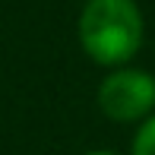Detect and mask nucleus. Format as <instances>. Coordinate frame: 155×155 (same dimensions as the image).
<instances>
[{
  "label": "nucleus",
  "mask_w": 155,
  "mask_h": 155,
  "mask_svg": "<svg viewBox=\"0 0 155 155\" xmlns=\"http://www.w3.org/2000/svg\"><path fill=\"white\" fill-rule=\"evenodd\" d=\"M98 111L114 124H143L155 114V76L139 67H117L98 86Z\"/></svg>",
  "instance_id": "2"
},
{
  "label": "nucleus",
  "mask_w": 155,
  "mask_h": 155,
  "mask_svg": "<svg viewBox=\"0 0 155 155\" xmlns=\"http://www.w3.org/2000/svg\"><path fill=\"white\" fill-rule=\"evenodd\" d=\"M82 51L98 67H127L143 48V13L136 0H86L76 25Z\"/></svg>",
  "instance_id": "1"
},
{
  "label": "nucleus",
  "mask_w": 155,
  "mask_h": 155,
  "mask_svg": "<svg viewBox=\"0 0 155 155\" xmlns=\"http://www.w3.org/2000/svg\"><path fill=\"white\" fill-rule=\"evenodd\" d=\"M130 155H155V114H149L133 133Z\"/></svg>",
  "instance_id": "3"
},
{
  "label": "nucleus",
  "mask_w": 155,
  "mask_h": 155,
  "mask_svg": "<svg viewBox=\"0 0 155 155\" xmlns=\"http://www.w3.org/2000/svg\"><path fill=\"white\" fill-rule=\"evenodd\" d=\"M86 155H117V152H108V149H95V152H86Z\"/></svg>",
  "instance_id": "4"
}]
</instances>
